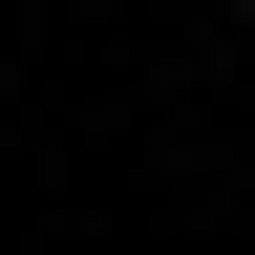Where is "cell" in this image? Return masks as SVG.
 <instances>
[{"mask_svg":"<svg viewBox=\"0 0 255 255\" xmlns=\"http://www.w3.org/2000/svg\"><path fill=\"white\" fill-rule=\"evenodd\" d=\"M234 21H255V0H234Z\"/></svg>","mask_w":255,"mask_h":255,"instance_id":"cell-1","label":"cell"}]
</instances>
